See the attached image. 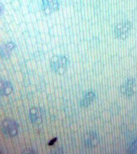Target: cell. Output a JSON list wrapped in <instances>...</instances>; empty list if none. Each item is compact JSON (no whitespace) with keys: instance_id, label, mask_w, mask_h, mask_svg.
<instances>
[{"instance_id":"cell-1","label":"cell","mask_w":137,"mask_h":154,"mask_svg":"<svg viewBox=\"0 0 137 154\" xmlns=\"http://www.w3.org/2000/svg\"><path fill=\"white\" fill-rule=\"evenodd\" d=\"M69 66V60L64 55H55L50 60V67L55 73L63 75L67 71Z\"/></svg>"},{"instance_id":"cell-2","label":"cell","mask_w":137,"mask_h":154,"mask_svg":"<svg viewBox=\"0 0 137 154\" xmlns=\"http://www.w3.org/2000/svg\"><path fill=\"white\" fill-rule=\"evenodd\" d=\"M19 125L14 120L7 119L1 124V130L4 136L8 137H14L19 132Z\"/></svg>"},{"instance_id":"cell-3","label":"cell","mask_w":137,"mask_h":154,"mask_svg":"<svg viewBox=\"0 0 137 154\" xmlns=\"http://www.w3.org/2000/svg\"><path fill=\"white\" fill-rule=\"evenodd\" d=\"M131 28L132 24L130 21H124L118 23L114 30L115 37L119 39H126L130 34Z\"/></svg>"},{"instance_id":"cell-4","label":"cell","mask_w":137,"mask_h":154,"mask_svg":"<svg viewBox=\"0 0 137 154\" xmlns=\"http://www.w3.org/2000/svg\"><path fill=\"white\" fill-rule=\"evenodd\" d=\"M121 93L126 97H131L137 93V82L135 79H127L120 88Z\"/></svg>"},{"instance_id":"cell-5","label":"cell","mask_w":137,"mask_h":154,"mask_svg":"<svg viewBox=\"0 0 137 154\" xmlns=\"http://www.w3.org/2000/svg\"><path fill=\"white\" fill-rule=\"evenodd\" d=\"M83 140L85 145L88 148L96 147L100 143V137L94 131H89L85 134Z\"/></svg>"},{"instance_id":"cell-6","label":"cell","mask_w":137,"mask_h":154,"mask_svg":"<svg viewBox=\"0 0 137 154\" xmlns=\"http://www.w3.org/2000/svg\"><path fill=\"white\" fill-rule=\"evenodd\" d=\"M30 119L34 125H40L44 119V112L40 107H33L30 110Z\"/></svg>"},{"instance_id":"cell-7","label":"cell","mask_w":137,"mask_h":154,"mask_svg":"<svg viewBox=\"0 0 137 154\" xmlns=\"http://www.w3.org/2000/svg\"><path fill=\"white\" fill-rule=\"evenodd\" d=\"M60 4L58 0H42V8L46 14H51L58 11Z\"/></svg>"},{"instance_id":"cell-8","label":"cell","mask_w":137,"mask_h":154,"mask_svg":"<svg viewBox=\"0 0 137 154\" xmlns=\"http://www.w3.org/2000/svg\"><path fill=\"white\" fill-rule=\"evenodd\" d=\"M16 45L12 42H8L0 46V57L8 59L10 57L13 51L15 50Z\"/></svg>"},{"instance_id":"cell-9","label":"cell","mask_w":137,"mask_h":154,"mask_svg":"<svg viewBox=\"0 0 137 154\" xmlns=\"http://www.w3.org/2000/svg\"><path fill=\"white\" fill-rule=\"evenodd\" d=\"M13 88L10 82L0 80V96H7L12 93Z\"/></svg>"},{"instance_id":"cell-10","label":"cell","mask_w":137,"mask_h":154,"mask_svg":"<svg viewBox=\"0 0 137 154\" xmlns=\"http://www.w3.org/2000/svg\"><path fill=\"white\" fill-rule=\"evenodd\" d=\"M96 93L94 91H88L83 96V98L80 102V105L83 107H87L96 99Z\"/></svg>"},{"instance_id":"cell-11","label":"cell","mask_w":137,"mask_h":154,"mask_svg":"<svg viewBox=\"0 0 137 154\" xmlns=\"http://www.w3.org/2000/svg\"><path fill=\"white\" fill-rule=\"evenodd\" d=\"M137 151V139L134 140L130 144L128 148V152L130 153H133Z\"/></svg>"},{"instance_id":"cell-12","label":"cell","mask_w":137,"mask_h":154,"mask_svg":"<svg viewBox=\"0 0 137 154\" xmlns=\"http://www.w3.org/2000/svg\"><path fill=\"white\" fill-rule=\"evenodd\" d=\"M56 140H57V138H56V137L53 139H52V140L48 143V145H50V146H51V145H53V144L56 142Z\"/></svg>"},{"instance_id":"cell-13","label":"cell","mask_w":137,"mask_h":154,"mask_svg":"<svg viewBox=\"0 0 137 154\" xmlns=\"http://www.w3.org/2000/svg\"><path fill=\"white\" fill-rule=\"evenodd\" d=\"M3 12V7L1 4H0V16H1Z\"/></svg>"}]
</instances>
